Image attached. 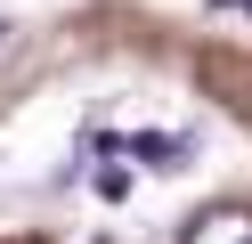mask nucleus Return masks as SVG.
<instances>
[{"mask_svg":"<svg viewBox=\"0 0 252 244\" xmlns=\"http://www.w3.org/2000/svg\"><path fill=\"white\" fill-rule=\"evenodd\" d=\"M0 41H8V25H0Z\"/></svg>","mask_w":252,"mask_h":244,"instance_id":"3","label":"nucleus"},{"mask_svg":"<svg viewBox=\"0 0 252 244\" xmlns=\"http://www.w3.org/2000/svg\"><path fill=\"white\" fill-rule=\"evenodd\" d=\"M179 244H252V211H244V204H220V211H195Z\"/></svg>","mask_w":252,"mask_h":244,"instance_id":"1","label":"nucleus"},{"mask_svg":"<svg viewBox=\"0 0 252 244\" xmlns=\"http://www.w3.org/2000/svg\"><path fill=\"white\" fill-rule=\"evenodd\" d=\"M98 195H106V204H122V195H130V171H122V163H106V171H98Z\"/></svg>","mask_w":252,"mask_h":244,"instance_id":"2","label":"nucleus"}]
</instances>
